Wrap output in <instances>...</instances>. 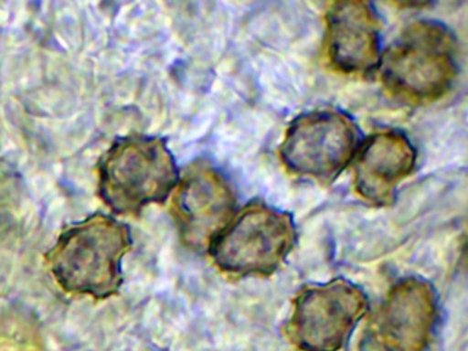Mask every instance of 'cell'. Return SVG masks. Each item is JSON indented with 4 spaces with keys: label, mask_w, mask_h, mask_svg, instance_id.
Returning <instances> with one entry per match:
<instances>
[{
    "label": "cell",
    "mask_w": 468,
    "mask_h": 351,
    "mask_svg": "<svg viewBox=\"0 0 468 351\" xmlns=\"http://www.w3.org/2000/svg\"><path fill=\"white\" fill-rule=\"evenodd\" d=\"M323 54L344 76H368L380 60V21L366 2H334L324 16Z\"/></svg>",
    "instance_id": "cell-8"
},
{
    "label": "cell",
    "mask_w": 468,
    "mask_h": 351,
    "mask_svg": "<svg viewBox=\"0 0 468 351\" xmlns=\"http://www.w3.org/2000/svg\"><path fill=\"white\" fill-rule=\"evenodd\" d=\"M368 307L364 291L349 280L308 285L292 301L287 336L301 351H339Z\"/></svg>",
    "instance_id": "cell-6"
},
{
    "label": "cell",
    "mask_w": 468,
    "mask_h": 351,
    "mask_svg": "<svg viewBox=\"0 0 468 351\" xmlns=\"http://www.w3.org/2000/svg\"><path fill=\"white\" fill-rule=\"evenodd\" d=\"M171 213L183 243L207 251L237 214V197L223 173L207 162H194L177 181Z\"/></svg>",
    "instance_id": "cell-7"
},
{
    "label": "cell",
    "mask_w": 468,
    "mask_h": 351,
    "mask_svg": "<svg viewBox=\"0 0 468 351\" xmlns=\"http://www.w3.org/2000/svg\"><path fill=\"white\" fill-rule=\"evenodd\" d=\"M438 318L437 293L426 280L397 282L380 304L372 337L383 351H423Z\"/></svg>",
    "instance_id": "cell-9"
},
{
    "label": "cell",
    "mask_w": 468,
    "mask_h": 351,
    "mask_svg": "<svg viewBox=\"0 0 468 351\" xmlns=\"http://www.w3.org/2000/svg\"><path fill=\"white\" fill-rule=\"evenodd\" d=\"M133 244L124 222L95 213L62 230L46 263L65 292L103 301L119 293L124 282L122 260Z\"/></svg>",
    "instance_id": "cell-1"
},
{
    "label": "cell",
    "mask_w": 468,
    "mask_h": 351,
    "mask_svg": "<svg viewBox=\"0 0 468 351\" xmlns=\"http://www.w3.org/2000/svg\"><path fill=\"white\" fill-rule=\"evenodd\" d=\"M459 70L453 33L440 22L418 21L405 27L380 54L383 88L415 106L434 103L453 87Z\"/></svg>",
    "instance_id": "cell-2"
},
{
    "label": "cell",
    "mask_w": 468,
    "mask_h": 351,
    "mask_svg": "<svg viewBox=\"0 0 468 351\" xmlns=\"http://www.w3.org/2000/svg\"><path fill=\"white\" fill-rule=\"evenodd\" d=\"M295 241L292 214L253 200L237 211L207 252L229 276H270L289 257Z\"/></svg>",
    "instance_id": "cell-4"
},
{
    "label": "cell",
    "mask_w": 468,
    "mask_h": 351,
    "mask_svg": "<svg viewBox=\"0 0 468 351\" xmlns=\"http://www.w3.org/2000/svg\"><path fill=\"white\" fill-rule=\"evenodd\" d=\"M358 145V126L350 115L314 110L287 126L278 154L287 173L327 186L352 164Z\"/></svg>",
    "instance_id": "cell-5"
},
{
    "label": "cell",
    "mask_w": 468,
    "mask_h": 351,
    "mask_svg": "<svg viewBox=\"0 0 468 351\" xmlns=\"http://www.w3.org/2000/svg\"><path fill=\"white\" fill-rule=\"evenodd\" d=\"M101 199L114 213L138 214L164 203L176 188L179 169L165 140L130 134L120 137L101 158Z\"/></svg>",
    "instance_id": "cell-3"
},
{
    "label": "cell",
    "mask_w": 468,
    "mask_h": 351,
    "mask_svg": "<svg viewBox=\"0 0 468 351\" xmlns=\"http://www.w3.org/2000/svg\"><path fill=\"white\" fill-rule=\"evenodd\" d=\"M418 154L404 133L379 131L358 145L353 159V188L375 207H388L399 184L415 170Z\"/></svg>",
    "instance_id": "cell-10"
}]
</instances>
